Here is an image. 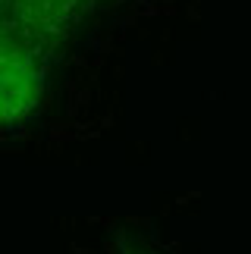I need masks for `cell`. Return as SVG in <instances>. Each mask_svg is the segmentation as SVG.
<instances>
[{
  "instance_id": "2",
  "label": "cell",
  "mask_w": 251,
  "mask_h": 254,
  "mask_svg": "<svg viewBox=\"0 0 251 254\" xmlns=\"http://www.w3.org/2000/svg\"><path fill=\"white\" fill-rule=\"evenodd\" d=\"M6 6L28 38L57 41L79 19L85 0H6Z\"/></svg>"
},
{
  "instance_id": "3",
  "label": "cell",
  "mask_w": 251,
  "mask_h": 254,
  "mask_svg": "<svg viewBox=\"0 0 251 254\" xmlns=\"http://www.w3.org/2000/svg\"><path fill=\"white\" fill-rule=\"evenodd\" d=\"M3 9H6V0H0V16H3Z\"/></svg>"
},
{
  "instance_id": "1",
  "label": "cell",
  "mask_w": 251,
  "mask_h": 254,
  "mask_svg": "<svg viewBox=\"0 0 251 254\" xmlns=\"http://www.w3.org/2000/svg\"><path fill=\"white\" fill-rule=\"evenodd\" d=\"M44 75L35 54L16 38H0V126L19 123L38 107Z\"/></svg>"
}]
</instances>
